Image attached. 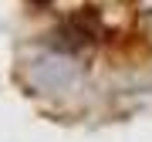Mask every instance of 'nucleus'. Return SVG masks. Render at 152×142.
<instances>
[{"instance_id": "nucleus-1", "label": "nucleus", "mask_w": 152, "mask_h": 142, "mask_svg": "<svg viewBox=\"0 0 152 142\" xmlns=\"http://www.w3.org/2000/svg\"><path fill=\"white\" fill-rule=\"evenodd\" d=\"M81 81H85L81 64L71 54H61L54 48L41 51L37 58H31L27 64H24V85H27L34 95H51V98L71 95V91L81 88Z\"/></svg>"}]
</instances>
